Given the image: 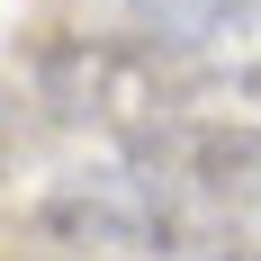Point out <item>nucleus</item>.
<instances>
[{"mask_svg": "<svg viewBox=\"0 0 261 261\" xmlns=\"http://www.w3.org/2000/svg\"><path fill=\"white\" fill-rule=\"evenodd\" d=\"M27 90H36V108L54 126L99 135L108 153L153 144L171 117H207L189 63H171L153 45H126L108 27H54V36H36L27 45Z\"/></svg>", "mask_w": 261, "mask_h": 261, "instance_id": "nucleus-1", "label": "nucleus"}]
</instances>
